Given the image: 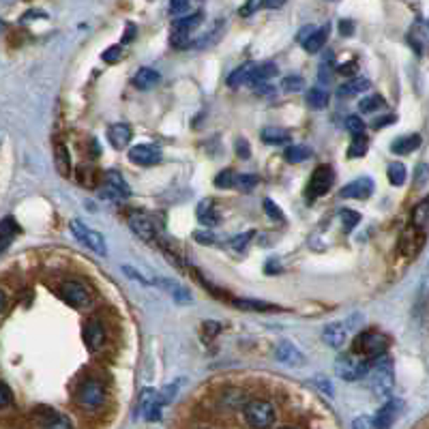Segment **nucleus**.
Segmentation results:
<instances>
[{
    "label": "nucleus",
    "instance_id": "f257e3e1",
    "mask_svg": "<svg viewBox=\"0 0 429 429\" xmlns=\"http://www.w3.org/2000/svg\"><path fill=\"white\" fill-rule=\"evenodd\" d=\"M369 386L376 397H388L395 386V374H393V363L386 355L378 359H369V369H367Z\"/></svg>",
    "mask_w": 429,
    "mask_h": 429
},
{
    "label": "nucleus",
    "instance_id": "f03ea898",
    "mask_svg": "<svg viewBox=\"0 0 429 429\" xmlns=\"http://www.w3.org/2000/svg\"><path fill=\"white\" fill-rule=\"evenodd\" d=\"M245 421L251 429H268L275 423V408L266 399H251L243 408Z\"/></svg>",
    "mask_w": 429,
    "mask_h": 429
},
{
    "label": "nucleus",
    "instance_id": "7ed1b4c3",
    "mask_svg": "<svg viewBox=\"0 0 429 429\" xmlns=\"http://www.w3.org/2000/svg\"><path fill=\"white\" fill-rule=\"evenodd\" d=\"M106 386L99 380H84L75 391V401L84 410H99V408L106 403Z\"/></svg>",
    "mask_w": 429,
    "mask_h": 429
},
{
    "label": "nucleus",
    "instance_id": "20e7f679",
    "mask_svg": "<svg viewBox=\"0 0 429 429\" xmlns=\"http://www.w3.org/2000/svg\"><path fill=\"white\" fill-rule=\"evenodd\" d=\"M388 337L382 335L380 330H365L355 339V355H363L365 359H378L386 355Z\"/></svg>",
    "mask_w": 429,
    "mask_h": 429
},
{
    "label": "nucleus",
    "instance_id": "39448f33",
    "mask_svg": "<svg viewBox=\"0 0 429 429\" xmlns=\"http://www.w3.org/2000/svg\"><path fill=\"white\" fill-rule=\"evenodd\" d=\"M369 369V359H357L355 355H341L335 361V372L341 380L355 382L367 376Z\"/></svg>",
    "mask_w": 429,
    "mask_h": 429
},
{
    "label": "nucleus",
    "instance_id": "423d86ee",
    "mask_svg": "<svg viewBox=\"0 0 429 429\" xmlns=\"http://www.w3.org/2000/svg\"><path fill=\"white\" fill-rule=\"evenodd\" d=\"M71 232H73V237L80 241L84 247H88L90 251H94L97 256H106V251H108V247H106V239L101 237L99 232H94L92 228H86L82 221H77V219H73L71 221Z\"/></svg>",
    "mask_w": 429,
    "mask_h": 429
},
{
    "label": "nucleus",
    "instance_id": "0eeeda50",
    "mask_svg": "<svg viewBox=\"0 0 429 429\" xmlns=\"http://www.w3.org/2000/svg\"><path fill=\"white\" fill-rule=\"evenodd\" d=\"M335 183V172L330 166H318L314 170V174H311V181L307 185V196L311 200H316L320 196H324V193H328V189L333 187Z\"/></svg>",
    "mask_w": 429,
    "mask_h": 429
},
{
    "label": "nucleus",
    "instance_id": "6e6552de",
    "mask_svg": "<svg viewBox=\"0 0 429 429\" xmlns=\"http://www.w3.org/2000/svg\"><path fill=\"white\" fill-rule=\"evenodd\" d=\"M127 221H129V228L133 230L135 237H140L146 243H154V241H157V226H154L152 217H150V214H146L144 210H133V212H129Z\"/></svg>",
    "mask_w": 429,
    "mask_h": 429
},
{
    "label": "nucleus",
    "instance_id": "1a4fd4ad",
    "mask_svg": "<svg viewBox=\"0 0 429 429\" xmlns=\"http://www.w3.org/2000/svg\"><path fill=\"white\" fill-rule=\"evenodd\" d=\"M58 295H61V299L75 307V309H82L90 303V292L80 283V281H63L61 286H58Z\"/></svg>",
    "mask_w": 429,
    "mask_h": 429
},
{
    "label": "nucleus",
    "instance_id": "9d476101",
    "mask_svg": "<svg viewBox=\"0 0 429 429\" xmlns=\"http://www.w3.org/2000/svg\"><path fill=\"white\" fill-rule=\"evenodd\" d=\"M127 196H131V189H129L127 181L116 170L106 172V177H103V198L121 200V198H127Z\"/></svg>",
    "mask_w": 429,
    "mask_h": 429
},
{
    "label": "nucleus",
    "instance_id": "9b49d317",
    "mask_svg": "<svg viewBox=\"0 0 429 429\" xmlns=\"http://www.w3.org/2000/svg\"><path fill=\"white\" fill-rule=\"evenodd\" d=\"M161 395L154 388H144L140 395V415L146 421H159L161 419Z\"/></svg>",
    "mask_w": 429,
    "mask_h": 429
},
{
    "label": "nucleus",
    "instance_id": "f8f14e48",
    "mask_svg": "<svg viewBox=\"0 0 429 429\" xmlns=\"http://www.w3.org/2000/svg\"><path fill=\"white\" fill-rule=\"evenodd\" d=\"M401 399H388L380 410L376 412V417H374V421H372V425H374V429H391L393 427V423L397 421V417H399V412H401Z\"/></svg>",
    "mask_w": 429,
    "mask_h": 429
},
{
    "label": "nucleus",
    "instance_id": "ddd939ff",
    "mask_svg": "<svg viewBox=\"0 0 429 429\" xmlns=\"http://www.w3.org/2000/svg\"><path fill=\"white\" fill-rule=\"evenodd\" d=\"M129 159L138 166H154L161 161V148L157 144H138L129 150Z\"/></svg>",
    "mask_w": 429,
    "mask_h": 429
},
{
    "label": "nucleus",
    "instance_id": "4468645a",
    "mask_svg": "<svg viewBox=\"0 0 429 429\" xmlns=\"http://www.w3.org/2000/svg\"><path fill=\"white\" fill-rule=\"evenodd\" d=\"M34 417H37L39 427L41 429H73L69 417L52 410V408H41V410L34 412Z\"/></svg>",
    "mask_w": 429,
    "mask_h": 429
},
{
    "label": "nucleus",
    "instance_id": "2eb2a0df",
    "mask_svg": "<svg viewBox=\"0 0 429 429\" xmlns=\"http://www.w3.org/2000/svg\"><path fill=\"white\" fill-rule=\"evenodd\" d=\"M152 283H154V286H159L163 292H168V295L172 297V301H174V303H179V305H191V303H193V299H191V292H189L185 286H181L177 279L159 277V279H154Z\"/></svg>",
    "mask_w": 429,
    "mask_h": 429
},
{
    "label": "nucleus",
    "instance_id": "dca6fc26",
    "mask_svg": "<svg viewBox=\"0 0 429 429\" xmlns=\"http://www.w3.org/2000/svg\"><path fill=\"white\" fill-rule=\"evenodd\" d=\"M374 193V181L369 177H361L352 183H348L339 196L341 198H350V200H367Z\"/></svg>",
    "mask_w": 429,
    "mask_h": 429
},
{
    "label": "nucleus",
    "instance_id": "f3484780",
    "mask_svg": "<svg viewBox=\"0 0 429 429\" xmlns=\"http://www.w3.org/2000/svg\"><path fill=\"white\" fill-rule=\"evenodd\" d=\"M84 341H86V346L92 350V352H97V350L103 348V343H106V326H103L101 320L90 318L84 324Z\"/></svg>",
    "mask_w": 429,
    "mask_h": 429
},
{
    "label": "nucleus",
    "instance_id": "a211bd4d",
    "mask_svg": "<svg viewBox=\"0 0 429 429\" xmlns=\"http://www.w3.org/2000/svg\"><path fill=\"white\" fill-rule=\"evenodd\" d=\"M275 357L279 363H283L288 367H303L307 363L305 355L292 341H281L275 350Z\"/></svg>",
    "mask_w": 429,
    "mask_h": 429
},
{
    "label": "nucleus",
    "instance_id": "6ab92c4d",
    "mask_svg": "<svg viewBox=\"0 0 429 429\" xmlns=\"http://www.w3.org/2000/svg\"><path fill=\"white\" fill-rule=\"evenodd\" d=\"M322 337H324V341L330 348L341 350L346 346V339H348V324L346 322H330V324H326Z\"/></svg>",
    "mask_w": 429,
    "mask_h": 429
},
{
    "label": "nucleus",
    "instance_id": "aec40b11",
    "mask_svg": "<svg viewBox=\"0 0 429 429\" xmlns=\"http://www.w3.org/2000/svg\"><path fill=\"white\" fill-rule=\"evenodd\" d=\"M108 140L116 150H123L131 142V127L125 123H114L108 127Z\"/></svg>",
    "mask_w": 429,
    "mask_h": 429
},
{
    "label": "nucleus",
    "instance_id": "412c9836",
    "mask_svg": "<svg viewBox=\"0 0 429 429\" xmlns=\"http://www.w3.org/2000/svg\"><path fill=\"white\" fill-rule=\"evenodd\" d=\"M198 221L208 230V228H214L219 221H221V214L217 210V206H214L212 200H202L198 204Z\"/></svg>",
    "mask_w": 429,
    "mask_h": 429
},
{
    "label": "nucleus",
    "instance_id": "4be33fe9",
    "mask_svg": "<svg viewBox=\"0 0 429 429\" xmlns=\"http://www.w3.org/2000/svg\"><path fill=\"white\" fill-rule=\"evenodd\" d=\"M54 163H56V170L63 179L71 177V154H69V150L63 142H58L56 148H54Z\"/></svg>",
    "mask_w": 429,
    "mask_h": 429
},
{
    "label": "nucleus",
    "instance_id": "5701e85b",
    "mask_svg": "<svg viewBox=\"0 0 429 429\" xmlns=\"http://www.w3.org/2000/svg\"><path fill=\"white\" fill-rule=\"evenodd\" d=\"M369 86H372V82H369L367 77H352V80H348L346 84H341V86L337 88V94L341 97V99H350V97L361 94V92L367 90Z\"/></svg>",
    "mask_w": 429,
    "mask_h": 429
},
{
    "label": "nucleus",
    "instance_id": "b1692460",
    "mask_svg": "<svg viewBox=\"0 0 429 429\" xmlns=\"http://www.w3.org/2000/svg\"><path fill=\"white\" fill-rule=\"evenodd\" d=\"M328 26H322V28H314L309 32V37L303 41V48H305V52H309V54H316V52H320L322 48H324V43H326V37H328Z\"/></svg>",
    "mask_w": 429,
    "mask_h": 429
},
{
    "label": "nucleus",
    "instance_id": "393cba45",
    "mask_svg": "<svg viewBox=\"0 0 429 429\" xmlns=\"http://www.w3.org/2000/svg\"><path fill=\"white\" fill-rule=\"evenodd\" d=\"M159 80H161L159 71H154V69L144 67V69H140L138 73H135V77H133V84L138 86L140 90H150V88H154V86L159 84Z\"/></svg>",
    "mask_w": 429,
    "mask_h": 429
},
{
    "label": "nucleus",
    "instance_id": "a878e982",
    "mask_svg": "<svg viewBox=\"0 0 429 429\" xmlns=\"http://www.w3.org/2000/svg\"><path fill=\"white\" fill-rule=\"evenodd\" d=\"M260 138L268 146H281V144L290 142V131H286L281 127H264L262 133H260Z\"/></svg>",
    "mask_w": 429,
    "mask_h": 429
},
{
    "label": "nucleus",
    "instance_id": "bb28decb",
    "mask_svg": "<svg viewBox=\"0 0 429 429\" xmlns=\"http://www.w3.org/2000/svg\"><path fill=\"white\" fill-rule=\"evenodd\" d=\"M419 146H421V135H419V133H412V135H403V138L395 140L393 146H391V150H393L395 154H410V152H415Z\"/></svg>",
    "mask_w": 429,
    "mask_h": 429
},
{
    "label": "nucleus",
    "instance_id": "cd10ccee",
    "mask_svg": "<svg viewBox=\"0 0 429 429\" xmlns=\"http://www.w3.org/2000/svg\"><path fill=\"white\" fill-rule=\"evenodd\" d=\"M251 73H253V63H245L243 67L234 69V71L228 75V86H230V88H239V86L251 82Z\"/></svg>",
    "mask_w": 429,
    "mask_h": 429
},
{
    "label": "nucleus",
    "instance_id": "c85d7f7f",
    "mask_svg": "<svg viewBox=\"0 0 429 429\" xmlns=\"http://www.w3.org/2000/svg\"><path fill=\"white\" fill-rule=\"evenodd\" d=\"M272 75H277V65L275 63H262V65H253V73H251V84H264L266 80H270Z\"/></svg>",
    "mask_w": 429,
    "mask_h": 429
},
{
    "label": "nucleus",
    "instance_id": "c756f323",
    "mask_svg": "<svg viewBox=\"0 0 429 429\" xmlns=\"http://www.w3.org/2000/svg\"><path fill=\"white\" fill-rule=\"evenodd\" d=\"M412 221H415V230H419L421 234H425L427 226H429V200H421L415 210H412Z\"/></svg>",
    "mask_w": 429,
    "mask_h": 429
},
{
    "label": "nucleus",
    "instance_id": "7c9ffc66",
    "mask_svg": "<svg viewBox=\"0 0 429 429\" xmlns=\"http://www.w3.org/2000/svg\"><path fill=\"white\" fill-rule=\"evenodd\" d=\"M232 305L237 309H243V311H272V309H277V305L266 303V301H256V299H234Z\"/></svg>",
    "mask_w": 429,
    "mask_h": 429
},
{
    "label": "nucleus",
    "instance_id": "2f4dec72",
    "mask_svg": "<svg viewBox=\"0 0 429 429\" xmlns=\"http://www.w3.org/2000/svg\"><path fill=\"white\" fill-rule=\"evenodd\" d=\"M328 101H330V94L324 88H311L307 92V106L311 110H324L328 106Z\"/></svg>",
    "mask_w": 429,
    "mask_h": 429
},
{
    "label": "nucleus",
    "instance_id": "473e14b6",
    "mask_svg": "<svg viewBox=\"0 0 429 429\" xmlns=\"http://www.w3.org/2000/svg\"><path fill=\"white\" fill-rule=\"evenodd\" d=\"M309 157H311V148L309 146H301V144L288 146L286 152H283V159L288 163H301V161H307Z\"/></svg>",
    "mask_w": 429,
    "mask_h": 429
},
{
    "label": "nucleus",
    "instance_id": "72a5a7b5",
    "mask_svg": "<svg viewBox=\"0 0 429 429\" xmlns=\"http://www.w3.org/2000/svg\"><path fill=\"white\" fill-rule=\"evenodd\" d=\"M386 177H388V183H391L393 187H401V185L406 183V177H408L406 166H403L401 161L388 163V168H386Z\"/></svg>",
    "mask_w": 429,
    "mask_h": 429
},
{
    "label": "nucleus",
    "instance_id": "f704fd0d",
    "mask_svg": "<svg viewBox=\"0 0 429 429\" xmlns=\"http://www.w3.org/2000/svg\"><path fill=\"white\" fill-rule=\"evenodd\" d=\"M367 150H369V140L365 138V133L352 135V144H350V148H348V157L350 159H359V157H363Z\"/></svg>",
    "mask_w": 429,
    "mask_h": 429
},
{
    "label": "nucleus",
    "instance_id": "c9c22d12",
    "mask_svg": "<svg viewBox=\"0 0 429 429\" xmlns=\"http://www.w3.org/2000/svg\"><path fill=\"white\" fill-rule=\"evenodd\" d=\"M384 106H386V101L382 99L380 94H369V97H365V99H361L359 110H361L363 114H372V112H376V110H380V108H384Z\"/></svg>",
    "mask_w": 429,
    "mask_h": 429
},
{
    "label": "nucleus",
    "instance_id": "e433bc0d",
    "mask_svg": "<svg viewBox=\"0 0 429 429\" xmlns=\"http://www.w3.org/2000/svg\"><path fill=\"white\" fill-rule=\"evenodd\" d=\"M17 223H15V219H11V217H7V219H3L0 221V243H7L9 239H13L15 234H17Z\"/></svg>",
    "mask_w": 429,
    "mask_h": 429
},
{
    "label": "nucleus",
    "instance_id": "4c0bfd02",
    "mask_svg": "<svg viewBox=\"0 0 429 429\" xmlns=\"http://www.w3.org/2000/svg\"><path fill=\"white\" fill-rule=\"evenodd\" d=\"M200 22H202V13H193V15H189V17L177 19V22H174V28L185 30V32H191V28H196Z\"/></svg>",
    "mask_w": 429,
    "mask_h": 429
},
{
    "label": "nucleus",
    "instance_id": "58836bf2",
    "mask_svg": "<svg viewBox=\"0 0 429 429\" xmlns=\"http://www.w3.org/2000/svg\"><path fill=\"white\" fill-rule=\"evenodd\" d=\"M234 183H237V174L232 170H223L214 177V187H219V189H232Z\"/></svg>",
    "mask_w": 429,
    "mask_h": 429
},
{
    "label": "nucleus",
    "instance_id": "ea45409f",
    "mask_svg": "<svg viewBox=\"0 0 429 429\" xmlns=\"http://www.w3.org/2000/svg\"><path fill=\"white\" fill-rule=\"evenodd\" d=\"M281 88L286 92H299V90L305 88V80L301 75H288V77H283V80H281Z\"/></svg>",
    "mask_w": 429,
    "mask_h": 429
},
{
    "label": "nucleus",
    "instance_id": "a19ab883",
    "mask_svg": "<svg viewBox=\"0 0 429 429\" xmlns=\"http://www.w3.org/2000/svg\"><path fill=\"white\" fill-rule=\"evenodd\" d=\"M339 217H341V221H343V230H346V232H350V230H352V228L361 221V214H359L357 210H352V208H343V210L339 212Z\"/></svg>",
    "mask_w": 429,
    "mask_h": 429
},
{
    "label": "nucleus",
    "instance_id": "79ce46f5",
    "mask_svg": "<svg viewBox=\"0 0 429 429\" xmlns=\"http://www.w3.org/2000/svg\"><path fill=\"white\" fill-rule=\"evenodd\" d=\"M346 129L352 135H361V133H365V123H363L361 116H348V119H346Z\"/></svg>",
    "mask_w": 429,
    "mask_h": 429
},
{
    "label": "nucleus",
    "instance_id": "37998d69",
    "mask_svg": "<svg viewBox=\"0 0 429 429\" xmlns=\"http://www.w3.org/2000/svg\"><path fill=\"white\" fill-rule=\"evenodd\" d=\"M258 185V177L256 174H239L237 177V183H234V187H239V189H253Z\"/></svg>",
    "mask_w": 429,
    "mask_h": 429
},
{
    "label": "nucleus",
    "instance_id": "c03bdc74",
    "mask_svg": "<svg viewBox=\"0 0 429 429\" xmlns=\"http://www.w3.org/2000/svg\"><path fill=\"white\" fill-rule=\"evenodd\" d=\"M172 46H177V48H187V46H189V32L174 28V30H172Z\"/></svg>",
    "mask_w": 429,
    "mask_h": 429
},
{
    "label": "nucleus",
    "instance_id": "a18cd8bd",
    "mask_svg": "<svg viewBox=\"0 0 429 429\" xmlns=\"http://www.w3.org/2000/svg\"><path fill=\"white\" fill-rule=\"evenodd\" d=\"M11 401H13V393H11V388L0 380V410H3V408H9L11 406Z\"/></svg>",
    "mask_w": 429,
    "mask_h": 429
},
{
    "label": "nucleus",
    "instance_id": "49530a36",
    "mask_svg": "<svg viewBox=\"0 0 429 429\" xmlns=\"http://www.w3.org/2000/svg\"><path fill=\"white\" fill-rule=\"evenodd\" d=\"M123 58V48L121 46H112L103 52V61L106 63H119Z\"/></svg>",
    "mask_w": 429,
    "mask_h": 429
},
{
    "label": "nucleus",
    "instance_id": "de8ad7c7",
    "mask_svg": "<svg viewBox=\"0 0 429 429\" xmlns=\"http://www.w3.org/2000/svg\"><path fill=\"white\" fill-rule=\"evenodd\" d=\"M264 208H266V214L270 219H277V221H283V212H281V208L272 202V200H264Z\"/></svg>",
    "mask_w": 429,
    "mask_h": 429
},
{
    "label": "nucleus",
    "instance_id": "09e8293b",
    "mask_svg": "<svg viewBox=\"0 0 429 429\" xmlns=\"http://www.w3.org/2000/svg\"><path fill=\"white\" fill-rule=\"evenodd\" d=\"M314 384L320 388V391L328 397H333V384H330V380H326L324 376H316L314 378Z\"/></svg>",
    "mask_w": 429,
    "mask_h": 429
},
{
    "label": "nucleus",
    "instance_id": "8fccbe9b",
    "mask_svg": "<svg viewBox=\"0 0 429 429\" xmlns=\"http://www.w3.org/2000/svg\"><path fill=\"white\" fill-rule=\"evenodd\" d=\"M253 239V232H245V234H241V237H237V239H232V247L237 249V251H243L245 247H247V243Z\"/></svg>",
    "mask_w": 429,
    "mask_h": 429
},
{
    "label": "nucleus",
    "instance_id": "3c124183",
    "mask_svg": "<svg viewBox=\"0 0 429 429\" xmlns=\"http://www.w3.org/2000/svg\"><path fill=\"white\" fill-rule=\"evenodd\" d=\"M262 7V0H247V5L241 9V17H249Z\"/></svg>",
    "mask_w": 429,
    "mask_h": 429
},
{
    "label": "nucleus",
    "instance_id": "603ef678",
    "mask_svg": "<svg viewBox=\"0 0 429 429\" xmlns=\"http://www.w3.org/2000/svg\"><path fill=\"white\" fill-rule=\"evenodd\" d=\"M189 7V0H170V13H183Z\"/></svg>",
    "mask_w": 429,
    "mask_h": 429
},
{
    "label": "nucleus",
    "instance_id": "864d4df0",
    "mask_svg": "<svg viewBox=\"0 0 429 429\" xmlns=\"http://www.w3.org/2000/svg\"><path fill=\"white\" fill-rule=\"evenodd\" d=\"M237 154H239V157H243V159H247L249 154H251L247 140H239V142H237Z\"/></svg>",
    "mask_w": 429,
    "mask_h": 429
},
{
    "label": "nucleus",
    "instance_id": "5fc2aeb1",
    "mask_svg": "<svg viewBox=\"0 0 429 429\" xmlns=\"http://www.w3.org/2000/svg\"><path fill=\"white\" fill-rule=\"evenodd\" d=\"M352 429H372V421H369L367 417H357L352 421Z\"/></svg>",
    "mask_w": 429,
    "mask_h": 429
},
{
    "label": "nucleus",
    "instance_id": "6e6d98bb",
    "mask_svg": "<svg viewBox=\"0 0 429 429\" xmlns=\"http://www.w3.org/2000/svg\"><path fill=\"white\" fill-rule=\"evenodd\" d=\"M123 270L127 272V275H129V277H133L135 281H140V283H150L148 279H144V275H142V272H138V270H133L131 266H125Z\"/></svg>",
    "mask_w": 429,
    "mask_h": 429
},
{
    "label": "nucleus",
    "instance_id": "4d7b16f0",
    "mask_svg": "<svg viewBox=\"0 0 429 429\" xmlns=\"http://www.w3.org/2000/svg\"><path fill=\"white\" fill-rule=\"evenodd\" d=\"M395 121H397L395 116H393V114H388V116H384V119H378V121L374 123V127H376V129H382V127H388V125L395 123Z\"/></svg>",
    "mask_w": 429,
    "mask_h": 429
},
{
    "label": "nucleus",
    "instance_id": "13d9d810",
    "mask_svg": "<svg viewBox=\"0 0 429 429\" xmlns=\"http://www.w3.org/2000/svg\"><path fill=\"white\" fill-rule=\"evenodd\" d=\"M339 30H341V34H343V37H350V34L355 32V24L350 22V19H343V22L339 24Z\"/></svg>",
    "mask_w": 429,
    "mask_h": 429
},
{
    "label": "nucleus",
    "instance_id": "bf43d9fd",
    "mask_svg": "<svg viewBox=\"0 0 429 429\" xmlns=\"http://www.w3.org/2000/svg\"><path fill=\"white\" fill-rule=\"evenodd\" d=\"M262 5L268 7V9H279L286 5V0H262Z\"/></svg>",
    "mask_w": 429,
    "mask_h": 429
},
{
    "label": "nucleus",
    "instance_id": "052dcab7",
    "mask_svg": "<svg viewBox=\"0 0 429 429\" xmlns=\"http://www.w3.org/2000/svg\"><path fill=\"white\" fill-rule=\"evenodd\" d=\"M196 239H198L200 243H214V237H212V234H196Z\"/></svg>",
    "mask_w": 429,
    "mask_h": 429
},
{
    "label": "nucleus",
    "instance_id": "680f3d73",
    "mask_svg": "<svg viewBox=\"0 0 429 429\" xmlns=\"http://www.w3.org/2000/svg\"><path fill=\"white\" fill-rule=\"evenodd\" d=\"M5 307H7V295H5V290H0V314L5 311Z\"/></svg>",
    "mask_w": 429,
    "mask_h": 429
},
{
    "label": "nucleus",
    "instance_id": "e2e57ef3",
    "mask_svg": "<svg viewBox=\"0 0 429 429\" xmlns=\"http://www.w3.org/2000/svg\"><path fill=\"white\" fill-rule=\"evenodd\" d=\"M5 28V24H3V19H0V30H3Z\"/></svg>",
    "mask_w": 429,
    "mask_h": 429
},
{
    "label": "nucleus",
    "instance_id": "0e129e2a",
    "mask_svg": "<svg viewBox=\"0 0 429 429\" xmlns=\"http://www.w3.org/2000/svg\"><path fill=\"white\" fill-rule=\"evenodd\" d=\"M0 146H3V133H0Z\"/></svg>",
    "mask_w": 429,
    "mask_h": 429
},
{
    "label": "nucleus",
    "instance_id": "69168bd1",
    "mask_svg": "<svg viewBox=\"0 0 429 429\" xmlns=\"http://www.w3.org/2000/svg\"><path fill=\"white\" fill-rule=\"evenodd\" d=\"M281 429H295V427H281Z\"/></svg>",
    "mask_w": 429,
    "mask_h": 429
}]
</instances>
